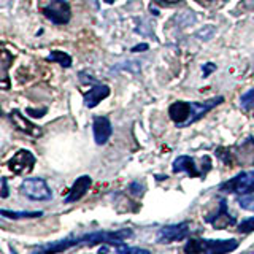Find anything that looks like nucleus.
<instances>
[{
    "mask_svg": "<svg viewBox=\"0 0 254 254\" xmlns=\"http://www.w3.org/2000/svg\"><path fill=\"white\" fill-rule=\"evenodd\" d=\"M146 50H148V45H146V43H140V45H137V48H132V51H133V53L146 51Z\"/></svg>",
    "mask_w": 254,
    "mask_h": 254,
    "instance_id": "cd10ccee",
    "label": "nucleus"
},
{
    "mask_svg": "<svg viewBox=\"0 0 254 254\" xmlns=\"http://www.w3.org/2000/svg\"><path fill=\"white\" fill-rule=\"evenodd\" d=\"M11 254H18V253H16L14 250H11Z\"/></svg>",
    "mask_w": 254,
    "mask_h": 254,
    "instance_id": "c756f323",
    "label": "nucleus"
},
{
    "mask_svg": "<svg viewBox=\"0 0 254 254\" xmlns=\"http://www.w3.org/2000/svg\"><path fill=\"white\" fill-rule=\"evenodd\" d=\"M27 113L32 115L34 118H40V116H43V115L46 113V108H43L42 111H34V108H29V110H27Z\"/></svg>",
    "mask_w": 254,
    "mask_h": 254,
    "instance_id": "a878e982",
    "label": "nucleus"
},
{
    "mask_svg": "<svg viewBox=\"0 0 254 254\" xmlns=\"http://www.w3.org/2000/svg\"><path fill=\"white\" fill-rule=\"evenodd\" d=\"M240 105L243 110H253L254 108V89H250L240 97Z\"/></svg>",
    "mask_w": 254,
    "mask_h": 254,
    "instance_id": "aec40b11",
    "label": "nucleus"
},
{
    "mask_svg": "<svg viewBox=\"0 0 254 254\" xmlns=\"http://www.w3.org/2000/svg\"><path fill=\"white\" fill-rule=\"evenodd\" d=\"M91 185H92L91 177H87V175H83V177H79V178L73 183V186L70 188L67 197L64 198V202H65V203H71V202L79 200V198H81V197L87 192V190H89Z\"/></svg>",
    "mask_w": 254,
    "mask_h": 254,
    "instance_id": "2eb2a0df",
    "label": "nucleus"
},
{
    "mask_svg": "<svg viewBox=\"0 0 254 254\" xmlns=\"http://www.w3.org/2000/svg\"><path fill=\"white\" fill-rule=\"evenodd\" d=\"M205 221L208 222V224H211L213 227H216V229H227V227L235 226V218L230 216V213L227 210V205H226V200H221L218 211L214 214H208V216H205Z\"/></svg>",
    "mask_w": 254,
    "mask_h": 254,
    "instance_id": "1a4fd4ad",
    "label": "nucleus"
},
{
    "mask_svg": "<svg viewBox=\"0 0 254 254\" xmlns=\"http://www.w3.org/2000/svg\"><path fill=\"white\" fill-rule=\"evenodd\" d=\"M108 95H110V87L107 84L95 83L92 86V89L84 94V105L87 108H94V107H97L103 99H107Z\"/></svg>",
    "mask_w": 254,
    "mask_h": 254,
    "instance_id": "dca6fc26",
    "label": "nucleus"
},
{
    "mask_svg": "<svg viewBox=\"0 0 254 254\" xmlns=\"http://www.w3.org/2000/svg\"><path fill=\"white\" fill-rule=\"evenodd\" d=\"M10 118H11V123L13 126L16 127L18 130L24 132L26 135H30V137H42V129H40L38 126H35L34 123H30L29 119H26L19 110H13L10 113Z\"/></svg>",
    "mask_w": 254,
    "mask_h": 254,
    "instance_id": "ddd939ff",
    "label": "nucleus"
},
{
    "mask_svg": "<svg viewBox=\"0 0 254 254\" xmlns=\"http://www.w3.org/2000/svg\"><path fill=\"white\" fill-rule=\"evenodd\" d=\"M92 133L97 145H105L110 140L111 133H113V127H111L110 119L105 116H95L92 123Z\"/></svg>",
    "mask_w": 254,
    "mask_h": 254,
    "instance_id": "9b49d317",
    "label": "nucleus"
},
{
    "mask_svg": "<svg viewBox=\"0 0 254 254\" xmlns=\"http://www.w3.org/2000/svg\"><path fill=\"white\" fill-rule=\"evenodd\" d=\"M238 248L237 240H200L192 238L185 246L186 254H227Z\"/></svg>",
    "mask_w": 254,
    "mask_h": 254,
    "instance_id": "f03ea898",
    "label": "nucleus"
},
{
    "mask_svg": "<svg viewBox=\"0 0 254 254\" xmlns=\"http://www.w3.org/2000/svg\"><path fill=\"white\" fill-rule=\"evenodd\" d=\"M222 99L221 95H216V97H213L206 102H190V119L188 121V126L197 123L198 119H202L208 111H211L216 105L222 103Z\"/></svg>",
    "mask_w": 254,
    "mask_h": 254,
    "instance_id": "9d476101",
    "label": "nucleus"
},
{
    "mask_svg": "<svg viewBox=\"0 0 254 254\" xmlns=\"http://www.w3.org/2000/svg\"><path fill=\"white\" fill-rule=\"evenodd\" d=\"M10 190H8V185H6V178H0V197L6 198Z\"/></svg>",
    "mask_w": 254,
    "mask_h": 254,
    "instance_id": "b1692460",
    "label": "nucleus"
},
{
    "mask_svg": "<svg viewBox=\"0 0 254 254\" xmlns=\"http://www.w3.org/2000/svg\"><path fill=\"white\" fill-rule=\"evenodd\" d=\"M173 173H180V172H185L188 173L190 178H198V177H203V172L197 169L195 161L190 156H180L173 161Z\"/></svg>",
    "mask_w": 254,
    "mask_h": 254,
    "instance_id": "4468645a",
    "label": "nucleus"
},
{
    "mask_svg": "<svg viewBox=\"0 0 254 254\" xmlns=\"http://www.w3.org/2000/svg\"><path fill=\"white\" fill-rule=\"evenodd\" d=\"M116 246V254H151L148 250L143 248H135V246H127L123 242L115 245Z\"/></svg>",
    "mask_w": 254,
    "mask_h": 254,
    "instance_id": "6ab92c4d",
    "label": "nucleus"
},
{
    "mask_svg": "<svg viewBox=\"0 0 254 254\" xmlns=\"http://www.w3.org/2000/svg\"><path fill=\"white\" fill-rule=\"evenodd\" d=\"M14 62V56L13 53L8 50L6 46L0 45V89H10V67Z\"/></svg>",
    "mask_w": 254,
    "mask_h": 254,
    "instance_id": "6e6552de",
    "label": "nucleus"
},
{
    "mask_svg": "<svg viewBox=\"0 0 254 254\" xmlns=\"http://www.w3.org/2000/svg\"><path fill=\"white\" fill-rule=\"evenodd\" d=\"M132 235V230L121 229V230H99V232L84 234L79 237H68L59 242L40 245L32 251V254H58L73 246H95L99 243H108V245H118L124 242L127 237Z\"/></svg>",
    "mask_w": 254,
    "mask_h": 254,
    "instance_id": "f257e3e1",
    "label": "nucleus"
},
{
    "mask_svg": "<svg viewBox=\"0 0 254 254\" xmlns=\"http://www.w3.org/2000/svg\"><path fill=\"white\" fill-rule=\"evenodd\" d=\"M43 14L54 24H67L71 18V10L67 0H53L43 8Z\"/></svg>",
    "mask_w": 254,
    "mask_h": 254,
    "instance_id": "39448f33",
    "label": "nucleus"
},
{
    "mask_svg": "<svg viewBox=\"0 0 254 254\" xmlns=\"http://www.w3.org/2000/svg\"><path fill=\"white\" fill-rule=\"evenodd\" d=\"M21 194L29 197L30 200H50L53 192L43 178H27L21 183Z\"/></svg>",
    "mask_w": 254,
    "mask_h": 254,
    "instance_id": "20e7f679",
    "label": "nucleus"
},
{
    "mask_svg": "<svg viewBox=\"0 0 254 254\" xmlns=\"http://www.w3.org/2000/svg\"><path fill=\"white\" fill-rule=\"evenodd\" d=\"M169 116L177 127H188L190 119V102H175L169 107Z\"/></svg>",
    "mask_w": 254,
    "mask_h": 254,
    "instance_id": "f8f14e48",
    "label": "nucleus"
},
{
    "mask_svg": "<svg viewBox=\"0 0 254 254\" xmlns=\"http://www.w3.org/2000/svg\"><path fill=\"white\" fill-rule=\"evenodd\" d=\"M165 2H170V3H175V2H180V0H165Z\"/></svg>",
    "mask_w": 254,
    "mask_h": 254,
    "instance_id": "c85d7f7f",
    "label": "nucleus"
},
{
    "mask_svg": "<svg viewBox=\"0 0 254 254\" xmlns=\"http://www.w3.org/2000/svg\"><path fill=\"white\" fill-rule=\"evenodd\" d=\"M0 216L8 219H24V218H40L43 216V211H11V210H0Z\"/></svg>",
    "mask_w": 254,
    "mask_h": 254,
    "instance_id": "f3484780",
    "label": "nucleus"
},
{
    "mask_svg": "<svg viewBox=\"0 0 254 254\" xmlns=\"http://www.w3.org/2000/svg\"><path fill=\"white\" fill-rule=\"evenodd\" d=\"M34 165H35V156L27 149H19L18 153L10 159V162H8L10 170L16 175L32 172Z\"/></svg>",
    "mask_w": 254,
    "mask_h": 254,
    "instance_id": "423d86ee",
    "label": "nucleus"
},
{
    "mask_svg": "<svg viewBox=\"0 0 254 254\" xmlns=\"http://www.w3.org/2000/svg\"><path fill=\"white\" fill-rule=\"evenodd\" d=\"M238 232L240 234H248V232H254V216L248 218L242 221L240 224H238Z\"/></svg>",
    "mask_w": 254,
    "mask_h": 254,
    "instance_id": "4be33fe9",
    "label": "nucleus"
},
{
    "mask_svg": "<svg viewBox=\"0 0 254 254\" xmlns=\"http://www.w3.org/2000/svg\"><path fill=\"white\" fill-rule=\"evenodd\" d=\"M216 156H218V157H221L222 161H224L226 164H232V161H230V157H232V154L229 153V149L218 148V149H216Z\"/></svg>",
    "mask_w": 254,
    "mask_h": 254,
    "instance_id": "5701e85b",
    "label": "nucleus"
},
{
    "mask_svg": "<svg viewBox=\"0 0 254 254\" xmlns=\"http://www.w3.org/2000/svg\"><path fill=\"white\" fill-rule=\"evenodd\" d=\"M48 61H51V62H58L61 64L62 67H71V58L67 54V53H64V51H51L50 56H48Z\"/></svg>",
    "mask_w": 254,
    "mask_h": 254,
    "instance_id": "a211bd4d",
    "label": "nucleus"
},
{
    "mask_svg": "<svg viewBox=\"0 0 254 254\" xmlns=\"http://www.w3.org/2000/svg\"><path fill=\"white\" fill-rule=\"evenodd\" d=\"M188 235H189V224L188 222H180V224L162 227L157 232V240L159 243H173V242H181Z\"/></svg>",
    "mask_w": 254,
    "mask_h": 254,
    "instance_id": "0eeeda50",
    "label": "nucleus"
},
{
    "mask_svg": "<svg viewBox=\"0 0 254 254\" xmlns=\"http://www.w3.org/2000/svg\"><path fill=\"white\" fill-rule=\"evenodd\" d=\"M222 192H234V194H253L254 192V170L242 172L232 180L222 183L219 188Z\"/></svg>",
    "mask_w": 254,
    "mask_h": 254,
    "instance_id": "7ed1b4c3",
    "label": "nucleus"
},
{
    "mask_svg": "<svg viewBox=\"0 0 254 254\" xmlns=\"http://www.w3.org/2000/svg\"><path fill=\"white\" fill-rule=\"evenodd\" d=\"M202 68H203V78H206V76H210L214 70H216V65H214V64H211V62H208V64H205Z\"/></svg>",
    "mask_w": 254,
    "mask_h": 254,
    "instance_id": "393cba45",
    "label": "nucleus"
},
{
    "mask_svg": "<svg viewBox=\"0 0 254 254\" xmlns=\"http://www.w3.org/2000/svg\"><path fill=\"white\" fill-rule=\"evenodd\" d=\"M130 190H132V192H135V194H138V192H141V190H143V188L138 185V183H132V185H130Z\"/></svg>",
    "mask_w": 254,
    "mask_h": 254,
    "instance_id": "bb28decb",
    "label": "nucleus"
},
{
    "mask_svg": "<svg viewBox=\"0 0 254 254\" xmlns=\"http://www.w3.org/2000/svg\"><path fill=\"white\" fill-rule=\"evenodd\" d=\"M238 205L243 210L254 211V194H245L243 197H238Z\"/></svg>",
    "mask_w": 254,
    "mask_h": 254,
    "instance_id": "412c9836",
    "label": "nucleus"
}]
</instances>
